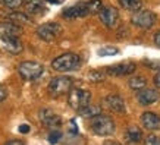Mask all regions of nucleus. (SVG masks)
<instances>
[{"mask_svg": "<svg viewBox=\"0 0 160 145\" xmlns=\"http://www.w3.org/2000/svg\"><path fill=\"white\" fill-rule=\"evenodd\" d=\"M104 145H121V144H119V142H113V141H107Z\"/></svg>", "mask_w": 160, "mask_h": 145, "instance_id": "obj_35", "label": "nucleus"}, {"mask_svg": "<svg viewBox=\"0 0 160 145\" xmlns=\"http://www.w3.org/2000/svg\"><path fill=\"white\" fill-rule=\"evenodd\" d=\"M119 3H121V6L126 10H134V12H137V10L141 9V0H119Z\"/></svg>", "mask_w": 160, "mask_h": 145, "instance_id": "obj_22", "label": "nucleus"}, {"mask_svg": "<svg viewBox=\"0 0 160 145\" xmlns=\"http://www.w3.org/2000/svg\"><path fill=\"white\" fill-rule=\"evenodd\" d=\"M25 10L31 15H40L46 10V3L44 0H24Z\"/></svg>", "mask_w": 160, "mask_h": 145, "instance_id": "obj_16", "label": "nucleus"}, {"mask_svg": "<svg viewBox=\"0 0 160 145\" xmlns=\"http://www.w3.org/2000/svg\"><path fill=\"white\" fill-rule=\"evenodd\" d=\"M144 145H160V138L156 135H148L144 141Z\"/></svg>", "mask_w": 160, "mask_h": 145, "instance_id": "obj_28", "label": "nucleus"}, {"mask_svg": "<svg viewBox=\"0 0 160 145\" xmlns=\"http://www.w3.org/2000/svg\"><path fill=\"white\" fill-rule=\"evenodd\" d=\"M62 34V27L56 22H47L37 28V35L44 41H53Z\"/></svg>", "mask_w": 160, "mask_h": 145, "instance_id": "obj_6", "label": "nucleus"}, {"mask_svg": "<svg viewBox=\"0 0 160 145\" xmlns=\"http://www.w3.org/2000/svg\"><path fill=\"white\" fill-rule=\"evenodd\" d=\"M88 9L85 3H78L75 6H71V7H66L63 10V16L68 18V19H75V18H82V16H87Z\"/></svg>", "mask_w": 160, "mask_h": 145, "instance_id": "obj_12", "label": "nucleus"}, {"mask_svg": "<svg viewBox=\"0 0 160 145\" xmlns=\"http://www.w3.org/2000/svg\"><path fill=\"white\" fill-rule=\"evenodd\" d=\"M91 129L96 135L110 136L112 133L115 132V122L112 120V117L100 113V114H97L96 117H92Z\"/></svg>", "mask_w": 160, "mask_h": 145, "instance_id": "obj_2", "label": "nucleus"}, {"mask_svg": "<svg viewBox=\"0 0 160 145\" xmlns=\"http://www.w3.org/2000/svg\"><path fill=\"white\" fill-rule=\"evenodd\" d=\"M88 79L91 82H102L103 79H104V73L100 72V70H91V72L88 73Z\"/></svg>", "mask_w": 160, "mask_h": 145, "instance_id": "obj_25", "label": "nucleus"}, {"mask_svg": "<svg viewBox=\"0 0 160 145\" xmlns=\"http://www.w3.org/2000/svg\"><path fill=\"white\" fill-rule=\"evenodd\" d=\"M91 100V92L82 88H71L69 91V97H68V103L69 106L72 107L73 110H81L84 107H87L90 104Z\"/></svg>", "mask_w": 160, "mask_h": 145, "instance_id": "obj_3", "label": "nucleus"}, {"mask_svg": "<svg viewBox=\"0 0 160 145\" xmlns=\"http://www.w3.org/2000/svg\"><path fill=\"white\" fill-rule=\"evenodd\" d=\"M8 19H9L10 22L16 24V25H21V24H29V22H31L28 16H27L25 13H21V12H13V13H10L9 16H8Z\"/></svg>", "mask_w": 160, "mask_h": 145, "instance_id": "obj_20", "label": "nucleus"}, {"mask_svg": "<svg viewBox=\"0 0 160 145\" xmlns=\"http://www.w3.org/2000/svg\"><path fill=\"white\" fill-rule=\"evenodd\" d=\"M154 84H156V87L157 88H160V72L154 76Z\"/></svg>", "mask_w": 160, "mask_h": 145, "instance_id": "obj_34", "label": "nucleus"}, {"mask_svg": "<svg viewBox=\"0 0 160 145\" xmlns=\"http://www.w3.org/2000/svg\"><path fill=\"white\" fill-rule=\"evenodd\" d=\"M154 43H156V46H157V47H160V31L154 35Z\"/></svg>", "mask_w": 160, "mask_h": 145, "instance_id": "obj_33", "label": "nucleus"}, {"mask_svg": "<svg viewBox=\"0 0 160 145\" xmlns=\"http://www.w3.org/2000/svg\"><path fill=\"white\" fill-rule=\"evenodd\" d=\"M104 104L112 111H116V113H123L125 111V101H123V98L121 95H116V94L107 95L104 98Z\"/></svg>", "mask_w": 160, "mask_h": 145, "instance_id": "obj_11", "label": "nucleus"}, {"mask_svg": "<svg viewBox=\"0 0 160 145\" xmlns=\"http://www.w3.org/2000/svg\"><path fill=\"white\" fill-rule=\"evenodd\" d=\"M21 34H22V28L19 25L13 24V22H2L0 24V40L2 41L19 38Z\"/></svg>", "mask_w": 160, "mask_h": 145, "instance_id": "obj_8", "label": "nucleus"}, {"mask_svg": "<svg viewBox=\"0 0 160 145\" xmlns=\"http://www.w3.org/2000/svg\"><path fill=\"white\" fill-rule=\"evenodd\" d=\"M157 100H159V92L151 89V88H142L138 92V101L142 106H150Z\"/></svg>", "mask_w": 160, "mask_h": 145, "instance_id": "obj_14", "label": "nucleus"}, {"mask_svg": "<svg viewBox=\"0 0 160 145\" xmlns=\"http://www.w3.org/2000/svg\"><path fill=\"white\" fill-rule=\"evenodd\" d=\"M102 113V109L98 106H91V104H88L87 107H84V109H81L79 110V114L82 117H96L97 114H100Z\"/></svg>", "mask_w": 160, "mask_h": 145, "instance_id": "obj_19", "label": "nucleus"}, {"mask_svg": "<svg viewBox=\"0 0 160 145\" xmlns=\"http://www.w3.org/2000/svg\"><path fill=\"white\" fill-rule=\"evenodd\" d=\"M3 3H5L9 9H18L19 6L24 5V0H3Z\"/></svg>", "mask_w": 160, "mask_h": 145, "instance_id": "obj_26", "label": "nucleus"}, {"mask_svg": "<svg viewBox=\"0 0 160 145\" xmlns=\"http://www.w3.org/2000/svg\"><path fill=\"white\" fill-rule=\"evenodd\" d=\"M3 47L9 51V53L12 54H18L22 51V48H24V46H22V43H21L19 38H12V40H6V41H3Z\"/></svg>", "mask_w": 160, "mask_h": 145, "instance_id": "obj_17", "label": "nucleus"}, {"mask_svg": "<svg viewBox=\"0 0 160 145\" xmlns=\"http://www.w3.org/2000/svg\"><path fill=\"white\" fill-rule=\"evenodd\" d=\"M100 21L103 22V25H106L107 28H115L118 25V21H119V13L115 7L112 6H106V7H102L100 12Z\"/></svg>", "mask_w": 160, "mask_h": 145, "instance_id": "obj_9", "label": "nucleus"}, {"mask_svg": "<svg viewBox=\"0 0 160 145\" xmlns=\"http://www.w3.org/2000/svg\"><path fill=\"white\" fill-rule=\"evenodd\" d=\"M69 131L72 132V133H77V132H78V128H77L75 120H71V128H69Z\"/></svg>", "mask_w": 160, "mask_h": 145, "instance_id": "obj_29", "label": "nucleus"}, {"mask_svg": "<svg viewBox=\"0 0 160 145\" xmlns=\"http://www.w3.org/2000/svg\"><path fill=\"white\" fill-rule=\"evenodd\" d=\"M85 5H87L88 13H98L100 9L103 7V5H102V2H100V0H90V2H87Z\"/></svg>", "mask_w": 160, "mask_h": 145, "instance_id": "obj_23", "label": "nucleus"}, {"mask_svg": "<svg viewBox=\"0 0 160 145\" xmlns=\"http://www.w3.org/2000/svg\"><path fill=\"white\" fill-rule=\"evenodd\" d=\"M60 138H62L60 131H53V132H50L49 133V142L50 144H58Z\"/></svg>", "mask_w": 160, "mask_h": 145, "instance_id": "obj_27", "label": "nucleus"}, {"mask_svg": "<svg viewBox=\"0 0 160 145\" xmlns=\"http://www.w3.org/2000/svg\"><path fill=\"white\" fill-rule=\"evenodd\" d=\"M135 69H137L135 63L125 62V63H119V65H115V66L107 68V73H109V75H113V76H123V75H131V73H134Z\"/></svg>", "mask_w": 160, "mask_h": 145, "instance_id": "obj_10", "label": "nucleus"}, {"mask_svg": "<svg viewBox=\"0 0 160 145\" xmlns=\"http://www.w3.org/2000/svg\"><path fill=\"white\" fill-rule=\"evenodd\" d=\"M146 85H147V81L144 76H134L129 79V87L132 89H135V91H140L142 88H146Z\"/></svg>", "mask_w": 160, "mask_h": 145, "instance_id": "obj_21", "label": "nucleus"}, {"mask_svg": "<svg viewBox=\"0 0 160 145\" xmlns=\"http://www.w3.org/2000/svg\"><path fill=\"white\" fill-rule=\"evenodd\" d=\"M72 85H73V81H72V78H69V76L53 78L49 84V92H50V95H53V97H60L71 91Z\"/></svg>", "mask_w": 160, "mask_h": 145, "instance_id": "obj_5", "label": "nucleus"}, {"mask_svg": "<svg viewBox=\"0 0 160 145\" xmlns=\"http://www.w3.org/2000/svg\"><path fill=\"white\" fill-rule=\"evenodd\" d=\"M141 123L146 129H150V131H156L160 128V116H157L153 111H146L142 113L141 116Z\"/></svg>", "mask_w": 160, "mask_h": 145, "instance_id": "obj_15", "label": "nucleus"}, {"mask_svg": "<svg viewBox=\"0 0 160 145\" xmlns=\"http://www.w3.org/2000/svg\"><path fill=\"white\" fill-rule=\"evenodd\" d=\"M132 24L140 28L148 29L156 24V15L150 10H137L135 15L132 16Z\"/></svg>", "mask_w": 160, "mask_h": 145, "instance_id": "obj_7", "label": "nucleus"}, {"mask_svg": "<svg viewBox=\"0 0 160 145\" xmlns=\"http://www.w3.org/2000/svg\"><path fill=\"white\" fill-rule=\"evenodd\" d=\"M40 120L46 126H60L62 125V119L50 109H43L40 111Z\"/></svg>", "mask_w": 160, "mask_h": 145, "instance_id": "obj_13", "label": "nucleus"}, {"mask_svg": "<svg viewBox=\"0 0 160 145\" xmlns=\"http://www.w3.org/2000/svg\"><path fill=\"white\" fill-rule=\"evenodd\" d=\"M6 145H25L22 141H18V139H15V141H9Z\"/></svg>", "mask_w": 160, "mask_h": 145, "instance_id": "obj_31", "label": "nucleus"}, {"mask_svg": "<svg viewBox=\"0 0 160 145\" xmlns=\"http://www.w3.org/2000/svg\"><path fill=\"white\" fill-rule=\"evenodd\" d=\"M19 132H21V133H28V132H29V126L28 125H21L19 126Z\"/></svg>", "mask_w": 160, "mask_h": 145, "instance_id": "obj_30", "label": "nucleus"}, {"mask_svg": "<svg viewBox=\"0 0 160 145\" xmlns=\"http://www.w3.org/2000/svg\"><path fill=\"white\" fill-rule=\"evenodd\" d=\"M5 98H6V91H5V89H3L2 87H0V103L3 101Z\"/></svg>", "mask_w": 160, "mask_h": 145, "instance_id": "obj_32", "label": "nucleus"}, {"mask_svg": "<svg viewBox=\"0 0 160 145\" xmlns=\"http://www.w3.org/2000/svg\"><path fill=\"white\" fill-rule=\"evenodd\" d=\"M119 53V50L116 47H112V46H106V47H102L98 50V54L103 56V57H107V56H115V54Z\"/></svg>", "mask_w": 160, "mask_h": 145, "instance_id": "obj_24", "label": "nucleus"}, {"mask_svg": "<svg viewBox=\"0 0 160 145\" xmlns=\"http://www.w3.org/2000/svg\"><path fill=\"white\" fill-rule=\"evenodd\" d=\"M18 72L24 81H35L43 75L44 68L37 62H22L18 66Z\"/></svg>", "mask_w": 160, "mask_h": 145, "instance_id": "obj_4", "label": "nucleus"}, {"mask_svg": "<svg viewBox=\"0 0 160 145\" xmlns=\"http://www.w3.org/2000/svg\"><path fill=\"white\" fill-rule=\"evenodd\" d=\"M81 65V59L75 53H65L60 54L52 62V68L58 72H71L77 70Z\"/></svg>", "mask_w": 160, "mask_h": 145, "instance_id": "obj_1", "label": "nucleus"}, {"mask_svg": "<svg viewBox=\"0 0 160 145\" xmlns=\"http://www.w3.org/2000/svg\"><path fill=\"white\" fill-rule=\"evenodd\" d=\"M126 139L132 142V144H137V142H140L141 138H142V132H141L140 128H137V126H129L128 129H126Z\"/></svg>", "mask_w": 160, "mask_h": 145, "instance_id": "obj_18", "label": "nucleus"}]
</instances>
